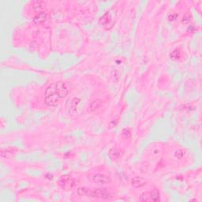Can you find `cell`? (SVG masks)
<instances>
[{"mask_svg": "<svg viewBox=\"0 0 202 202\" xmlns=\"http://www.w3.org/2000/svg\"><path fill=\"white\" fill-rule=\"evenodd\" d=\"M61 98L56 90V82L52 83L46 89L44 102L48 107H56L60 103Z\"/></svg>", "mask_w": 202, "mask_h": 202, "instance_id": "obj_1", "label": "cell"}, {"mask_svg": "<svg viewBox=\"0 0 202 202\" xmlns=\"http://www.w3.org/2000/svg\"><path fill=\"white\" fill-rule=\"evenodd\" d=\"M82 194L85 197H94V198L109 200L111 197L110 192L107 188H97V189H89L84 187L82 189Z\"/></svg>", "mask_w": 202, "mask_h": 202, "instance_id": "obj_2", "label": "cell"}, {"mask_svg": "<svg viewBox=\"0 0 202 202\" xmlns=\"http://www.w3.org/2000/svg\"><path fill=\"white\" fill-rule=\"evenodd\" d=\"M77 184H78L77 181L68 175H62L59 180V185H60L62 189L66 190L73 189Z\"/></svg>", "mask_w": 202, "mask_h": 202, "instance_id": "obj_3", "label": "cell"}, {"mask_svg": "<svg viewBox=\"0 0 202 202\" xmlns=\"http://www.w3.org/2000/svg\"><path fill=\"white\" fill-rule=\"evenodd\" d=\"M104 108H105V104L104 101L100 99L95 100L90 104V111L92 113L97 114L102 112Z\"/></svg>", "mask_w": 202, "mask_h": 202, "instance_id": "obj_4", "label": "cell"}, {"mask_svg": "<svg viewBox=\"0 0 202 202\" xmlns=\"http://www.w3.org/2000/svg\"><path fill=\"white\" fill-rule=\"evenodd\" d=\"M92 181L100 185H106V184H110L111 182V179L110 176L104 174H96L92 177Z\"/></svg>", "mask_w": 202, "mask_h": 202, "instance_id": "obj_5", "label": "cell"}, {"mask_svg": "<svg viewBox=\"0 0 202 202\" xmlns=\"http://www.w3.org/2000/svg\"><path fill=\"white\" fill-rule=\"evenodd\" d=\"M109 158L113 161L119 160V159L122 158L124 155L123 150L119 148H113V149H110L108 152Z\"/></svg>", "mask_w": 202, "mask_h": 202, "instance_id": "obj_6", "label": "cell"}, {"mask_svg": "<svg viewBox=\"0 0 202 202\" xmlns=\"http://www.w3.org/2000/svg\"><path fill=\"white\" fill-rule=\"evenodd\" d=\"M56 90L61 99L65 98L68 95V88L66 85V84L62 81L56 82Z\"/></svg>", "mask_w": 202, "mask_h": 202, "instance_id": "obj_7", "label": "cell"}, {"mask_svg": "<svg viewBox=\"0 0 202 202\" xmlns=\"http://www.w3.org/2000/svg\"><path fill=\"white\" fill-rule=\"evenodd\" d=\"M147 184V181L145 179H144L142 177H139V176H135L131 179V185L134 187V188H141V187L145 186Z\"/></svg>", "mask_w": 202, "mask_h": 202, "instance_id": "obj_8", "label": "cell"}, {"mask_svg": "<svg viewBox=\"0 0 202 202\" xmlns=\"http://www.w3.org/2000/svg\"><path fill=\"white\" fill-rule=\"evenodd\" d=\"M81 103V99L77 98V97H74L73 100H71V103H70V111H69V113H70L71 115H74L77 112V109H78L79 105H80Z\"/></svg>", "mask_w": 202, "mask_h": 202, "instance_id": "obj_9", "label": "cell"}, {"mask_svg": "<svg viewBox=\"0 0 202 202\" xmlns=\"http://www.w3.org/2000/svg\"><path fill=\"white\" fill-rule=\"evenodd\" d=\"M47 13L44 11L40 12V13H37L33 17V22H35L36 24H43L44 22H46L47 20Z\"/></svg>", "mask_w": 202, "mask_h": 202, "instance_id": "obj_10", "label": "cell"}, {"mask_svg": "<svg viewBox=\"0 0 202 202\" xmlns=\"http://www.w3.org/2000/svg\"><path fill=\"white\" fill-rule=\"evenodd\" d=\"M100 22L104 27L110 25L111 23V17L110 13H106L105 14H104L102 17H100Z\"/></svg>", "mask_w": 202, "mask_h": 202, "instance_id": "obj_11", "label": "cell"}, {"mask_svg": "<svg viewBox=\"0 0 202 202\" xmlns=\"http://www.w3.org/2000/svg\"><path fill=\"white\" fill-rule=\"evenodd\" d=\"M44 8H45V2L43 1H36L33 2V6H32V9L34 11L37 13H40V12L44 11Z\"/></svg>", "mask_w": 202, "mask_h": 202, "instance_id": "obj_12", "label": "cell"}, {"mask_svg": "<svg viewBox=\"0 0 202 202\" xmlns=\"http://www.w3.org/2000/svg\"><path fill=\"white\" fill-rule=\"evenodd\" d=\"M16 149L14 148H8V149H4L1 150L0 152V155L1 156L4 157V158H8V157L12 156L14 154Z\"/></svg>", "mask_w": 202, "mask_h": 202, "instance_id": "obj_13", "label": "cell"}, {"mask_svg": "<svg viewBox=\"0 0 202 202\" xmlns=\"http://www.w3.org/2000/svg\"><path fill=\"white\" fill-rule=\"evenodd\" d=\"M151 201H160V192H159V190L157 189H154L151 192Z\"/></svg>", "mask_w": 202, "mask_h": 202, "instance_id": "obj_14", "label": "cell"}, {"mask_svg": "<svg viewBox=\"0 0 202 202\" xmlns=\"http://www.w3.org/2000/svg\"><path fill=\"white\" fill-rule=\"evenodd\" d=\"M181 57V51L180 49L176 48L175 49L174 51H172L171 53L170 54V58L172 59V60L176 61L178 59H180Z\"/></svg>", "mask_w": 202, "mask_h": 202, "instance_id": "obj_15", "label": "cell"}, {"mask_svg": "<svg viewBox=\"0 0 202 202\" xmlns=\"http://www.w3.org/2000/svg\"><path fill=\"white\" fill-rule=\"evenodd\" d=\"M139 200H140V201L144 202L151 201V192H145L143 193V194H141Z\"/></svg>", "mask_w": 202, "mask_h": 202, "instance_id": "obj_16", "label": "cell"}, {"mask_svg": "<svg viewBox=\"0 0 202 202\" xmlns=\"http://www.w3.org/2000/svg\"><path fill=\"white\" fill-rule=\"evenodd\" d=\"M122 137H124L125 139H131V129H129V128L124 129L122 132Z\"/></svg>", "mask_w": 202, "mask_h": 202, "instance_id": "obj_17", "label": "cell"}, {"mask_svg": "<svg viewBox=\"0 0 202 202\" xmlns=\"http://www.w3.org/2000/svg\"><path fill=\"white\" fill-rule=\"evenodd\" d=\"M184 155H185V152L182 149H178V150H176L175 152V157L179 159V160H181L184 156Z\"/></svg>", "mask_w": 202, "mask_h": 202, "instance_id": "obj_18", "label": "cell"}, {"mask_svg": "<svg viewBox=\"0 0 202 202\" xmlns=\"http://www.w3.org/2000/svg\"><path fill=\"white\" fill-rule=\"evenodd\" d=\"M190 21H191V17L189 14H185L182 19V24H184V25H188V24L190 22Z\"/></svg>", "mask_w": 202, "mask_h": 202, "instance_id": "obj_19", "label": "cell"}, {"mask_svg": "<svg viewBox=\"0 0 202 202\" xmlns=\"http://www.w3.org/2000/svg\"><path fill=\"white\" fill-rule=\"evenodd\" d=\"M148 168H149V166H148L147 164H142L140 167V170L142 173H145V172H147Z\"/></svg>", "mask_w": 202, "mask_h": 202, "instance_id": "obj_20", "label": "cell"}, {"mask_svg": "<svg viewBox=\"0 0 202 202\" xmlns=\"http://www.w3.org/2000/svg\"><path fill=\"white\" fill-rule=\"evenodd\" d=\"M177 17H178V14H176V13H171V14L169 15L168 19L170 21H175Z\"/></svg>", "mask_w": 202, "mask_h": 202, "instance_id": "obj_21", "label": "cell"}, {"mask_svg": "<svg viewBox=\"0 0 202 202\" xmlns=\"http://www.w3.org/2000/svg\"><path fill=\"white\" fill-rule=\"evenodd\" d=\"M117 125V122L115 120L112 121V122H110V124H109V126H110V128H112V127H115V126Z\"/></svg>", "mask_w": 202, "mask_h": 202, "instance_id": "obj_22", "label": "cell"}, {"mask_svg": "<svg viewBox=\"0 0 202 202\" xmlns=\"http://www.w3.org/2000/svg\"><path fill=\"white\" fill-rule=\"evenodd\" d=\"M194 26H190L189 28H188V31H190V32H194Z\"/></svg>", "mask_w": 202, "mask_h": 202, "instance_id": "obj_23", "label": "cell"}]
</instances>
